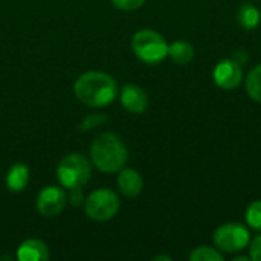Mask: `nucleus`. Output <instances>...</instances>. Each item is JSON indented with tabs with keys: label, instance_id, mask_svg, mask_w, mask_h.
I'll list each match as a JSON object with an SVG mask.
<instances>
[{
	"label": "nucleus",
	"instance_id": "2",
	"mask_svg": "<svg viewBox=\"0 0 261 261\" xmlns=\"http://www.w3.org/2000/svg\"><path fill=\"white\" fill-rule=\"evenodd\" d=\"M92 162L104 173L121 171L128 159V151L124 142L112 132L99 135L90 148Z\"/></svg>",
	"mask_w": 261,
	"mask_h": 261
},
{
	"label": "nucleus",
	"instance_id": "11",
	"mask_svg": "<svg viewBox=\"0 0 261 261\" xmlns=\"http://www.w3.org/2000/svg\"><path fill=\"white\" fill-rule=\"evenodd\" d=\"M118 188L127 197H136L144 188V180L139 171L133 168H125L118 176Z\"/></svg>",
	"mask_w": 261,
	"mask_h": 261
},
{
	"label": "nucleus",
	"instance_id": "22",
	"mask_svg": "<svg viewBox=\"0 0 261 261\" xmlns=\"http://www.w3.org/2000/svg\"><path fill=\"white\" fill-rule=\"evenodd\" d=\"M162 260L171 261V257H168V255H159V257H156V258H154V261H162Z\"/></svg>",
	"mask_w": 261,
	"mask_h": 261
},
{
	"label": "nucleus",
	"instance_id": "5",
	"mask_svg": "<svg viewBox=\"0 0 261 261\" xmlns=\"http://www.w3.org/2000/svg\"><path fill=\"white\" fill-rule=\"evenodd\" d=\"M213 239L219 251L234 254L249 246L251 234L249 229L240 223H225L216 229Z\"/></svg>",
	"mask_w": 261,
	"mask_h": 261
},
{
	"label": "nucleus",
	"instance_id": "6",
	"mask_svg": "<svg viewBox=\"0 0 261 261\" xmlns=\"http://www.w3.org/2000/svg\"><path fill=\"white\" fill-rule=\"evenodd\" d=\"M118 210L119 199L109 188L96 190L86 199V214L96 222H106L115 217Z\"/></svg>",
	"mask_w": 261,
	"mask_h": 261
},
{
	"label": "nucleus",
	"instance_id": "4",
	"mask_svg": "<svg viewBox=\"0 0 261 261\" xmlns=\"http://www.w3.org/2000/svg\"><path fill=\"white\" fill-rule=\"evenodd\" d=\"M90 164L81 154H69L57 167V179L67 190L81 188L90 179Z\"/></svg>",
	"mask_w": 261,
	"mask_h": 261
},
{
	"label": "nucleus",
	"instance_id": "9",
	"mask_svg": "<svg viewBox=\"0 0 261 261\" xmlns=\"http://www.w3.org/2000/svg\"><path fill=\"white\" fill-rule=\"evenodd\" d=\"M121 104L132 113H142L148 107V96L142 87L125 84L121 90Z\"/></svg>",
	"mask_w": 261,
	"mask_h": 261
},
{
	"label": "nucleus",
	"instance_id": "21",
	"mask_svg": "<svg viewBox=\"0 0 261 261\" xmlns=\"http://www.w3.org/2000/svg\"><path fill=\"white\" fill-rule=\"evenodd\" d=\"M83 200V196H81V188H75V190H70V203L72 205H80Z\"/></svg>",
	"mask_w": 261,
	"mask_h": 261
},
{
	"label": "nucleus",
	"instance_id": "23",
	"mask_svg": "<svg viewBox=\"0 0 261 261\" xmlns=\"http://www.w3.org/2000/svg\"><path fill=\"white\" fill-rule=\"evenodd\" d=\"M234 261H251V257H243V255H240V257H236Z\"/></svg>",
	"mask_w": 261,
	"mask_h": 261
},
{
	"label": "nucleus",
	"instance_id": "14",
	"mask_svg": "<svg viewBox=\"0 0 261 261\" xmlns=\"http://www.w3.org/2000/svg\"><path fill=\"white\" fill-rule=\"evenodd\" d=\"M168 57L177 64H187L194 57V47L188 41H174L171 46H168Z\"/></svg>",
	"mask_w": 261,
	"mask_h": 261
},
{
	"label": "nucleus",
	"instance_id": "16",
	"mask_svg": "<svg viewBox=\"0 0 261 261\" xmlns=\"http://www.w3.org/2000/svg\"><path fill=\"white\" fill-rule=\"evenodd\" d=\"M191 261H223V254L210 246H199L190 254Z\"/></svg>",
	"mask_w": 261,
	"mask_h": 261
},
{
	"label": "nucleus",
	"instance_id": "8",
	"mask_svg": "<svg viewBox=\"0 0 261 261\" xmlns=\"http://www.w3.org/2000/svg\"><path fill=\"white\" fill-rule=\"evenodd\" d=\"M242 76H243V72H242L240 63L236 60H222L213 72L214 83L220 89H225V90L236 89L242 83Z\"/></svg>",
	"mask_w": 261,
	"mask_h": 261
},
{
	"label": "nucleus",
	"instance_id": "1",
	"mask_svg": "<svg viewBox=\"0 0 261 261\" xmlns=\"http://www.w3.org/2000/svg\"><path fill=\"white\" fill-rule=\"evenodd\" d=\"M76 98L90 107H106L118 95L116 81L102 72H86L75 81Z\"/></svg>",
	"mask_w": 261,
	"mask_h": 261
},
{
	"label": "nucleus",
	"instance_id": "3",
	"mask_svg": "<svg viewBox=\"0 0 261 261\" xmlns=\"http://www.w3.org/2000/svg\"><path fill=\"white\" fill-rule=\"evenodd\" d=\"M132 49L135 55L147 64H158L168 55L165 38L153 29L138 31L132 38Z\"/></svg>",
	"mask_w": 261,
	"mask_h": 261
},
{
	"label": "nucleus",
	"instance_id": "19",
	"mask_svg": "<svg viewBox=\"0 0 261 261\" xmlns=\"http://www.w3.org/2000/svg\"><path fill=\"white\" fill-rule=\"evenodd\" d=\"M107 118L106 116H102V115H90V116H87L84 121H83V124H81V130H90V128H93V127H98L101 122H104Z\"/></svg>",
	"mask_w": 261,
	"mask_h": 261
},
{
	"label": "nucleus",
	"instance_id": "10",
	"mask_svg": "<svg viewBox=\"0 0 261 261\" xmlns=\"http://www.w3.org/2000/svg\"><path fill=\"white\" fill-rule=\"evenodd\" d=\"M49 248L38 239H29L23 242L17 249L18 261H46L49 260Z\"/></svg>",
	"mask_w": 261,
	"mask_h": 261
},
{
	"label": "nucleus",
	"instance_id": "12",
	"mask_svg": "<svg viewBox=\"0 0 261 261\" xmlns=\"http://www.w3.org/2000/svg\"><path fill=\"white\" fill-rule=\"evenodd\" d=\"M28 180H29V168L21 162L12 165L6 174V187L9 191L14 193L23 191L28 185Z\"/></svg>",
	"mask_w": 261,
	"mask_h": 261
},
{
	"label": "nucleus",
	"instance_id": "13",
	"mask_svg": "<svg viewBox=\"0 0 261 261\" xmlns=\"http://www.w3.org/2000/svg\"><path fill=\"white\" fill-rule=\"evenodd\" d=\"M237 21L246 31L255 29L261 21L260 9L251 3H243L237 11Z\"/></svg>",
	"mask_w": 261,
	"mask_h": 261
},
{
	"label": "nucleus",
	"instance_id": "7",
	"mask_svg": "<svg viewBox=\"0 0 261 261\" xmlns=\"http://www.w3.org/2000/svg\"><path fill=\"white\" fill-rule=\"evenodd\" d=\"M66 202H67V196L60 187L55 185L44 187L37 197V210L40 211V214L46 217H52L64 210Z\"/></svg>",
	"mask_w": 261,
	"mask_h": 261
},
{
	"label": "nucleus",
	"instance_id": "15",
	"mask_svg": "<svg viewBox=\"0 0 261 261\" xmlns=\"http://www.w3.org/2000/svg\"><path fill=\"white\" fill-rule=\"evenodd\" d=\"M246 92L254 101L261 102V64L249 72L246 78Z\"/></svg>",
	"mask_w": 261,
	"mask_h": 261
},
{
	"label": "nucleus",
	"instance_id": "17",
	"mask_svg": "<svg viewBox=\"0 0 261 261\" xmlns=\"http://www.w3.org/2000/svg\"><path fill=\"white\" fill-rule=\"evenodd\" d=\"M246 223L251 229L261 231V200L252 202L246 208Z\"/></svg>",
	"mask_w": 261,
	"mask_h": 261
},
{
	"label": "nucleus",
	"instance_id": "20",
	"mask_svg": "<svg viewBox=\"0 0 261 261\" xmlns=\"http://www.w3.org/2000/svg\"><path fill=\"white\" fill-rule=\"evenodd\" d=\"M249 257L251 260L261 261V236L249 242Z\"/></svg>",
	"mask_w": 261,
	"mask_h": 261
},
{
	"label": "nucleus",
	"instance_id": "18",
	"mask_svg": "<svg viewBox=\"0 0 261 261\" xmlns=\"http://www.w3.org/2000/svg\"><path fill=\"white\" fill-rule=\"evenodd\" d=\"M145 0H112V3L122 11H135L144 5Z\"/></svg>",
	"mask_w": 261,
	"mask_h": 261
}]
</instances>
